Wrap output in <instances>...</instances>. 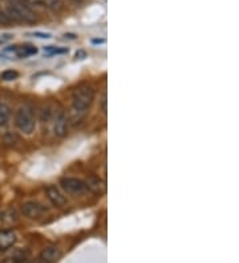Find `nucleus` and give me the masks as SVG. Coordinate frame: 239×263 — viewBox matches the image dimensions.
<instances>
[{"mask_svg": "<svg viewBox=\"0 0 239 263\" xmlns=\"http://www.w3.org/2000/svg\"><path fill=\"white\" fill-rule=\"evenodd\" d=\"M7 16L10 20L23 21V23H35L37 20L36 14L26 0H6Z\"/></svg>", "mask_w": 239, "mask_h": 263, "instance_id": "1", "label": "nucleus"}, {"mask_svg": "<svg viewBox=\"0 0 239 263\" xmlns=\"http://www.w3.org/2000/svg\"><path fill=\"white\" fill-rule=\"evenodd\" d=\"M94 99V90L90 87H80L72 94V108L75 112H85L92 105Z\"/></svg>", "mask_w": 239, "mask_h": 263, "instance_id": "2", "label": "nucleus"}, {"mask_svg": "<svg viewBox=\"0 0 239 263\" xmlns=\"http://www.w3.org/2000/svg\"><path fill=\"white\" fill-rule=\"evenodd\" d=\"M15 125L20 132L26 134H31L36 128V120H35V114L30 107L19 108L15 114Z\"/></svg>", "mask_w": 239, "mask_h": 263, "instance_id": "3", "label": "nucleus"}, {"mask_svg": "<svg viewBox=\"0 0 239 263\" xmlns=\"http://www.w3.org/2000/svg\"><path fill=\"white\" fill-rule=\"evenodd\" d=\"M60 185L64 189V192L70 196H81L85 193L86 185L84 181L79 178H73V177H64L60 180Z\"/></svg>", "mask_w": 239, "mask_h": 263, "instance_id": "4", "label": "nucleus"}, {"mask_svg": "<svg viewBox=\"0 0 239 263\" xmlns=\"http://www.w3.org/2000/svg\"><path fill=\"white\" fill-rule=\"evenodd\" d=\"M21 213L30 218V220H39L45 213V207L39 202H35V201H28V202H24L21 205Z\"/></svg>", "mask_w": 239, "mask_h": 263, "instance_id": "5", "label": "nucleus"}, {"mask_svg": "<svg viewBox=\"0 0 239 263\" xmlns=\"http://www.w3.org/2000/svg\"><path fill=\"white\" fill-rule=\"evenodd\" d=\"M4 54H11L12 56H16L19 59H26L32 55L37 54V48L31 45V44H24V45H12L4 50Z\"/></svg>", "mask_w": 239, "mask_h": 263, "instance_id": "6", "label": "nucleus"}, {"mask_svg": "<svg viewBox=\"0 0 239 263\" xmlns=\"http://www.w3.org/2000/svg\"><path fill=\"white\" fill-rule=\"evenodd\" d=\"M68 132V120L63 112H57L53 118V133L57 137H64Z\"/></svg>", "mask_w": 239, "mask_h": 263, "instance_id": "7", "label": "nucleus"}, {"mask_svg": "<svg viewBox=\"0 0 239 263\" xmlns=\"http://www.w3.org/2000/svg\"><path fill=\"white\" fill-rule=\"evenodd\" d=\"M45 192H46V196H48V198H50V201L53 203V205H55V206L63 207V206H65L66 202H68L65 198V196H64V194L59 190V187H56L55 185H50V186L45 189Z\"/></svg>", "mask_w": 239, "mask_h": 263, "instance_id": "8", "label": "nucleus"}, {"mask_svg": "<svg viewBox=\"0 0 239 263\" xmlns=\"http://www.w3.org/2000/svg\"><path fill=\"white\" fill-rule=\"evenodd\" d=\"M60 255H61L60 250L57 249V247L52 246L44 250L43 253H41V255H40L37 259L40 260V263H55L59 259Z\"/></svg>", "mask_w": 239, "mask_h": 263, "instance_id": "9", "label": "nucleus"}, {"mask_svg": "<svg viewBox=\"0 0 239 263\" xmlns=\"http://www.w3.org/2000/svg\"><path fill=\"white\" fill-rule=\"evenodd\" d=\"M15 242H16V234L13 233V231L6 230V231L0 233V251L12 247Z\"/></svg>", "mask_w": 239, "mask_h": 263, "instance_id": "10", "label": "nucleus"}, {"mask_svg": "<svg viewBox=\"0 0 239 263\" xmlns=\"http://www.w3.org/2000/svg\"><path fill=\"white\" fill-rule=\"evenodd\" d=\"M27 3L36 4V6H41L48 10L57 11L63 7V2L61 0H26Z\"/></svg>", "mask_w": 239, "mask_h": 263, "instance_id": "11", "label": "nucleus"}, {"mask_svg": "<svg viewBox=\"0 0 239 263\" xmlns=\"http://www.w3.org/2000/svg\"><path fill=\"white\" fill-rule=\"evenodd\" d=\"M11 116V109L10 107L4 103H0V127H3L8 123Z\"/></svg>", "mask_w": 239, "mask_h": 263, "instance_id": "12", "label": "nucleus"}, {"mask_svg": "<svg viewBox=\"0 0 239 263\" xmlns=\"http://www.w3.org/2000/svg\"><path fill=\"white\" fill-rule=\"evenodd\" d=\"M44 52L48 56H55V55H63L68 54V48H60L55 47V45H48V47H44Z\"/></svg>", "mask_w": 239, "mask_h": 263, "instance_id": "13", "label": "nucleus"}, {"mask_svg": "<svg viewBox=\"0 0 239 263\" xmlns=\"http://www.w3.org/2000/svg\"><path fill=\"white\" fill-rule=\"evenodd\" d=\"M93 178V181H94V182H92V181H86V187H90V189L93 190V192H96V193H100V192H101V190H103V185L104 183L101 182V181L99 180V178H96V177H92Z\"/></svg>", "mask_w": 239, "mask_h": 263, "instance_id": "14", "label": "nucleus"}, {"mask_svg": "<svg viewBox=\"0 0 239 263\" xmlns=\"http://www.w3.org/2000/svg\"><path fill=\"white\" fill-rule=\"evenodd\" d=\"M2 77V80L4 81H12V80H16L17 77H19V72L13 69H8V70H4L3 74L0 75Z\"/></svg>", "mask_w": 239, "mask_h": 263, "instance_id": "15", "label": "nucleus"}, {"mask_svg": "<svg viewBox=\"0 0 239 263\" xmlns=\"http://www.w3.org/2000/svg\"><path fill=\"white\" fill-rule=\"evenodd\" d=\"M10 23H11L10 17L7 16V15L3 12V11L0 10V24H3V26H7V24H10Z\"/></svg>", "mask_w": 239, "mask_h": 263, "instance_id": "16", "label": "nucleus"}, {"mask_svg": "<svg viewBox=\"0 0 239 263\" xmlns=\"http://www.w3.org/2000/svg\"><path fill=\"white\" fill-rule=\"evenodd\" d=\"M33 36H37V37H40V39H48V37H51V34H41V32H35V34H33Z\"/></svg>", "mask_w": 239, "mask_h": 263, "instance_id": "17", "label": "nucleus"}, {"mask_svg": "<svg viewBox=\"0 0 239 263\" xmlns=\"http://www.w3.org/2000/svg\"><path fill=\"white\" fill-rule=\"evenodd\" d=\"M92 43H93V44H101V43H105V39H93Z\"/></svg>", "mask_w": 239, "mask_h": 263, "instance_id": "18", "label": "nucleus"}, {"mask_svg": "<svg viewBox=\"0 0 239 263\" xmlns=\"http://www.w3.org/2000/svg\"><path fill=\"white\" fill-rule=\"evenodd\" d=\"M30 263H40V260L36 259V260H33V262H30Z\"/></svg>", "mask_w": 239, "mask_h": 263, "instance_id": "19", "label": "nucleus"}, {"mask_svg": "<svg viewBox=\"0 0 239 263\" xmlns=\"http://www.w3.org/2000/svg\"><path fill=\"white\" fill-rule=\"evenodd\" d=\"M3 221V216H2V213H0V222Z\"/></svg>", "mask_w": 239, "mask_h": 263, "instance_id": "20", "label": "nucleus"}, {"mask_svg": "<svg viewBox=\"0 0 239 263\" xmlns=\"http://www.w3.org/2000/svg\"><path fill=\"white\" fill-rule=\"evenodd\" d=\"M72 2H76V3H79V2H81V0H72Z\"/></svg>", "mask_w": 239, "mask_h": 263, "instance_id": "21", "label": "nucleus"}]
</instances>
